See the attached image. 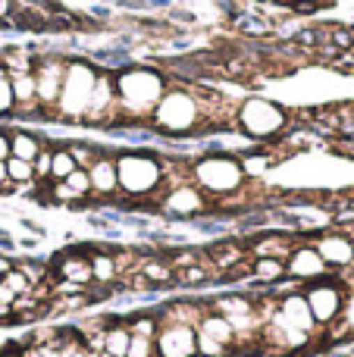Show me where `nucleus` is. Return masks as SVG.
Returning <instances> with one entry per match:
<instances>
[{
  "label": "nucleus",
  "instance_id": "1",
  "mask_svg": "<svg viewBox=\"0 0 354 357\" xmlns=\"http://www.w3.org/2000/svg\"><path fill=\"white\" fill-rule=\"evenodd\" d=\"M113 82H116V100L123 123L129 126H148L160 98L169 88L167 73L157 66H148V63H132V66L119 69V73H113Z\"/></svg>",
  "mask_w": 354,
  "mask_h": 357
},
{
  "label": "nucleus",
  "instance_id": "2",
  "mask_svg": "<svg viewBox=\"0 0 354 357\" xmlns=\"http://www.w3.org/2000/svg\"><path fill=\"white\" fill-rule=\"evenodd\" d=\"M198 85V82H194ZM194 85H182V82H169L167 94L160 98L154 116L148 126H154L160 135L173 138V142H192V138L204 135V110Z\"/></svg>",
  "mask_w": 354,
  "mask_h": 357
},
{
  "label": "nucleus",
  "instance_id": "3",
  "mask_svg": "<svg viewBox=\"0 0 354 357\" xmlns=\"http://www.w3.org/2000/svg\"><path fill=\"white\" fill-rule=\"evenodd\" d=\"M98 73L100 69L91 60L69 56L63 88H60V100H56V110H54L56 126H82L88 100H91V91H94V82H98Z\"/></svg>",
  "mask_w": 354,
  "mask_h": 357
},
{
  "label": "nucleus",
  "instance_id": "4",
  "mask_svg": "<svg viewBox=\"0 0 354 357\" xmlns=\"http://www.w3.org/2000/svg\"><path fill=\"white\" fill-rule=\"evenodd\" d=\"M192 185L201 191V195H207V201L213 204L226 195L242 191L245 185H248V178H245L236 157H232L229 151H223V154H198L194 157L192 160Z\"/></svg>",
  "mask_w": 354,
  "mask_h": 357
},
{
  "label": "nucleus",
  "instance_id": "5",
  "mask_svg": "<svg viewBox=\"0 0 354 357\" xmlns=\"http://www.w3.org/2000/svg\"><path fill=\"white\" fill-rule=\"evenodd\" d=\"M292 126V113L267 98H245L236 110V129L254 144L276 142Z\"/></svg>",
  "mask_w": 354,
  "mask_h": 357
},
{
  "label": "nucleus",
  "instance_id": "6",
  "mask_svg": "<svg viewBox=\"0 0 354 357\" xmlns=\"http://www.w3.org/2000/svg\"><path fill=\"white\" fill-rule=\"evenodd\" d=\"M66 63H69L66 54H60V50H47V47H41V54H38V60H35L38 107H41V119H44V123H54V110H56V100H60Z\"/></svg>",
  "mask_w": 354,
  "mask_h": 357
},
{
  "label": "nucleus",
  "instance_id": "7",
  "mask_svg": "<svg viewBox=\"0 0 354 357\" xmlns=\"http://www.w3.org/2000/svg\"><path fill=\"white\" fill-rule=\"evenodd\" d=\"M123 123V113H119V100H116V82H113V73L100 69L98 82H94L91 100H88L85 119H82V129H110V126Z\"/></svg>",
  "mask_w": 354,
  "mask_h": 357
},
{
  "label": "nucleus",
  "instance_id": "8",
  "mask_svg": "<svg viewBox=\"0 0 354 357\" xmlns=\"http://www.w3.org/2000/svg\"><path fill=\"white\" fill-rule=\"evenodd\" d=\"M151 213L167 216V220H198V216L210 213V201L194 185H176V188H167L157 195Z\"/></svg>",
  "mask_w": 354,
  "mask_h": 357
},
{
  "label": "nucleus",
  "instance_id": "9",
  "mask_svg": "<svg viewBox=\"0 0 354 357\" xmlns=\"http://www.w3.org/2000/svg\"><path fill=\"white\" fill-rule=\"evenodd\" d=\"M301 295H305L307 307H311L314 320H317L320 329H326L330 323L339 320V314H342V304H345V285L339 282L336 276H326L320 279V282H311L301 289Z\"/></svg>",
  "mask_w": 354,
  "mask_h": 357
},
{
  "label": "nucleus",
  "instance_id": "10",
  "mask_svg": "<svg viewBox=\"0 0 354 357\" xmlns=\"http://www.w3.org/2000/svg\"><path fill=\"white\" fill-rule=\"evenodd\" d=\"M286 276L295 279V282H301V285H311V282H320V279L332 276V270L323 264L317 248H314L311 241L301 238L298 248L292 251V257L286 260Z\"/></svg>",
  "mask_w": 354,
  "mask_h": 357
},
{
  "label": "nucleus",
  "instance_id": "11",
  "mask_svg": "<svg viewBox=\"0 0 354 357\" xmlns=\"http://www.w3.org/2000/svg\"><path fill=\"white\" fill-rule=\"evenodd\" d=\"M248 254L251 257H273V260H282L286 264L292 257V251L298 248L301 235L295 232H286V229H261V232L248 235Z\"/></svg>",
  "mask_w": 354,
  "mask_h": 357
},
{
  "label": "nucleus",
  "instance_id": "12",
  "mask_svg": "<svg viewBox=\"0 0 354 357\" xmlns=\"http://www.w3.org/2000/svg\"><path fill=\"white\" fill-rule=\"evenodd\" d=\"M311 245L317 248V254L323 257V264L330 266L332 273L345 270V266L354 264V238H348V235L336 232V229H323V232H317L311 238Z\"/></svg>",
  "mask_w": 354,
  "mask_h": 357
},
{
  "label": "nucleus",
  "instance_id": "13",
  "mask_svg": "<svg viewBox=\"0 0 354 357\" xmlns=\"http://www.w3.org/2000/svg\"><path fill=\"white\" fill-rule=\"evenodd\" d=\"M50 276L63 279V282L82 285V289H91L94 276H91V264H88V251H79V248L60 251L50 260Z\"/></svg>",
  "mask_w": 354,
  "mask_h": 357
},
{
  "label": "nucleus",
  "instance_id": "14",
  "mask_svg": "<svg viewBox=\"0 0 354 357\" xmlns=\"http://www.w3.org/2000/svg\"><path fill=\"white\" fill-rule=\"evenodd\" d=\"M88 178H91V197L94 201H107L119 197V176H116V151H100V157L88 167Z\"/></svg>",
  "mask_w": 354,
  "mask_h": 357
},
{
  "label": "nucleus",
  "instance_id": "15",
  "mask_svg": "<svg viewBox=\"0 0 354 357\" xmlns=\"http://www.w3.org/2000/svg\"><path fill=\"white\" fill-rule=\"evenodd\" d=\"M154 348H157V357H198L194 329L179 326V323H163V326L157 329Z\"/></svg>",
  "mask_w": 354,
  "mask_h": 357
},
{
  "label": "nucleus",
  "instance_id": "16",
  "mask_svg": "<svg viewBox=\"0 0 354 357\" xmlns=\"http://www.w3.org/2000/svg\"><path fill=\"white\" fill-rule=\"evenodd\" d=\"M276 317H279L282 323H288L292 329H301V333L314 335V339H320V333H323V329L317 326V320H314V314H311V307H307V301H305V295H301V291L279 295Z\"/></svg>",
  "mask_w": 354,
  "mask_h": 357
},
{
  "label": "nucleus",
  "instance_id": "17",
  "mask_svg": "<svg viewBox=\"0 0 354 357\" xmlns=\"http://www.w3.org/2000/svg\"><path fill=\"white\" fill-rule=\"evenodd\" d=\"M207 257H210L213 270L226 273V270H232L236 264H242L245 257H251V254H248V241H245V238H217L210 248H207Z\"/></svg>",
  "mask_w": 354,
  "mask_h": 357
},
{
  "label": "nucleus",
  "instance_id": "18",
  "mask_svg": "<svg viewBox=\"0 0 354 357\" xmlns=\"http://www.w3.org/2000/svg\"><path fill=\"white\" fill-rule=\"evenodd\" d=\"M229 29L242 38H254V41L276 38V22H270L263 13H254V10H245V13H238V16H232Z\"/></svg>",
  "mask_w": 354,
  "mask_h": 357
},
{
  "label": "nucleus",
  "instance_id": "19",
  "mask_svg": "<svg viewBox=\"0 0 354 357\" xmlns=\"http://www.w3.org/2000/svg\"><path fill=\"white\" fill-rule=\"evenodd\" d=\"M38 54H41V44H6V47H0V63H3L6 75L31 73Z\"/></svg>",
  "mask_w": 354,
  "mask_h": 357
},
{
  "label": "nucleus",
  "instance_id": "20",
  "mask_svg": "<svg viewBox=\"0 0 354 357\" xmlns=\"http://www.w3.org/2000/svg\"><path fill=\"white\" fill-rule=\"evenodd\" d=\"M88 264H91L94 285H104V289H113V291H116L119 270H116V260H113V251H110V248H98V251H88Z\"/></svg>",
  "mask_w": 354,
  "mask_h": 357
},
{
  "label": "nucleus",
  "instance_id": "21",
  "mask_svg": "<svg viewBox=\"0 0 354 357\" xmlns=\"http://www.w3.org/2000/svg\"><path fill=\"white\" fill-rule=\"evenodd\" d=\"M138 273L151 282V289H169L176 279V270L163 260V254H144L141 264H138Z\"/></svg>",
  "mask_w": 354,
  "mask_h": 357
},
{
  "label": "nucleus",
  "instance_id": "22",
  "mask_svg": "<svg viewBox=\"0 0 354 357\" xmlns=\"http://www.w3.org/2000/svg\"><path fill=\"white\" fill-rule=\"evenodd\" d=\"M44 144H47V138L35 135V132H25V129L10 132V157H19V160L35 163V157L44 151Z\"/></svg>",
  "mask_w": 354,
  "mask_h": 357
},
{
  "label": "nucleus",
  "instance_id": "23",
  "mask_svg": "<svg viewBox=\"0 0 354 357\" xmlns=\"http://www.w3.org/2000/svg\"><path fill=\"white\" fill-rule=\"evenodd\" d=\"M85 60H91L94 66L107 69V73H119V69L132 66L135 56H132V50H125V47H94V50H88Z\"/></svg>",
  "mask_w": 354,
  "mask_h": 357
},
{
  "label": "nucleus",
  "instance_id": "24",
  "mask_svg": "<svg viewBox=\"0 0 354 357\" xmlns=\"http://www.w3.org/2000/svg\"><path fill=\"white\" fill-rule=\"evenodd\" d=\"M286 276V264L273 257H251V285H276Z\"/></svg>",
  "mask_w": 354,
  "mask_h": 357
},
{
  "label": "nucleus",
  "instance_id": "25",
  "mask_svg": "<svg viewBox=\"0 0 354 357\" xmlns=\"http://www.w3.org/2000/svg\"><path fill=\"white\" fill-rule=\"evenodd\" d=\"M198 333L210 335V339H217L220 345H226V348H232V345H236V333H232L229 320H226V317H220V314H213V310H207V314L201 317V323H198Z\"/></svg>",
  "mask_w": 354,
  "mask_h": 357
},
{
  "label": "nucleus",
  "instance_id": "26",
  "mask_svg": "<svg viewBox=\"0 0 354 357\" xmlns=\"http://www.w3.org/2000/svg\"><path fill=\"white\" fill-rule=\"evenodd\" d=\"M220 273L213 270V266H185V270H176V279L173 285H179V289H204V285H213V279H217Z\"/></svg>",
  "mask_w": 354,
  "mask_h": 357
},
{
  "label": "nucleus",
  "instance_id": "27",
  "mask_svg": "<svg viewBox=\"0 0 354 357\" xmlns=\"http://www.w3.org/2000/svg\"><path fill=\"white\" fill-rule=\"evenodd\" d=\"M129 326H125L123 320H116L113 326H107L104 333V351L107 354H116V357H125V351H129Z\"/></svg>",
  "mask_w": 354,
  "mask_h": 357
},
{
  "label": "nucleus",
  "instance_id": "28",
  "mask_svg": "<svg viewBox=\"0 0 354 357\" xmlns=\"http://www.w3.org/2000/svg\"><path fill=\"white\" fill-rule=\"evenodd\" d=\"M63 148L72 154L75 167H82V169L91 167V163L100 157V151H104V148H98V144H91V142H63Z\"/></svg>",
  "mask_w": 354,
  "mask_h": 357
},
{
  "label": "nucleus",
  "instance_id": "29",
  "mask_svg": "<svg viewBox=\"0 0 354 357\" xmlns=\"http://www.w3.org/2000/svg\"><path fill=\"white\" fill-rule=\"evenodd\" d=\"M75 169V160L63 144H54V154H50V182H63L69 173Z\"/></svg>",
  "mask_w": 354,
  "mask_h": 357
},
{
  "label": "nucleus",
  "instance_id": "30",
  "mask_svg": "<svg viewBox=\"0 0 354 357\" xmlns=\"http://www.w3.org/2000/svg\"><path fill=\"white\" fill-rule=\"evenodd\" d=\"M192 226L198 229L201 235H210V238H226V235H229V222H226L223 216H213V213L192 220Z\"/></svg>",
  "mask_w": 354,
  "mask_h": 357
},
{
  "label": "nucleus",
  "instance_id": "31",
  "mask_svg": "<svg viewBox=\"0 0 354 357\" xmlns=\"http://www.w3.org/2000/svg\"><path fill=\"white\" fill-rule=\"evenodd\" d=\"M125 326H129V335H144V339H157V329H160V323H157L154 314H135L132 320H125Z\"/></svg>",
  "mask_w": 354,
  "mask_h": 357
},
{
  "label": "nucleus",
  "instance_id": "32",
  "mask_svg": "<svg viewBox=\"0 0 354 357\" xmlns=\"http://www.w3.org/2000/svg\"><path fill=\"white\" fill-rule=\"evenodd\" d=\"M6 176H10V182L19 188V185L35 182V167H31L29 160H19V157H10V160H6Z\"/></svg>",
  "mask_w": 354,
  "mask_h": 357
},
{
  "label": "nucleus",
  "instance_id": "33",
  "mask_svg": "<svg viewBox=\"0 0 354 357\" xmlns=\"http://www.w3.org/2000/svg\"><path fill=\"white\" fill-rule=\"evenodd\" d=\"M13 266H16L19 273H25V279H29L31 285L47 282V276H50V266L41 264V260H13Z\"/></svg>",
  "mask_w": 354,
  "mask_h": 357
},
{
  "label": "nucleus",
  "instance_id": "34",
  "mask_svg": "<svg viewBox=\"0 0 354 357\" xmlns=\"http://www.w3.org/2000/svg\"><path fill=\"white\" fill-rule=\"evenodd\" d=\"M194 345H198V357H229V354H232V348L220 345L217 339H210V335L198 333V329H194Z\"/></svg>",
  "mask_w": 354,
  "mask_h": 357
},
{
  "label": "nucleus",
  "instance_id": "35",
  "mask_svg": "<svg viewBox=\"0 0 354 357\" xmlns=\"http://www.w3.org/2000/svg\"><path fill=\"white\" fill-rule=\"evenodd\" d=\"M50 154H54V142H47L44 144V151L35 157V182H41V185H47L50 182Z\"/></svg>",
  "mask_w": 354,
  "mask_h": 357
},
{
  "label": "nucleus",
  "instance_id": "36",
  "mask_svg": "<svg viewBox=\"0 0 354 357\" xmlns=\"http://www.w3.org/2000/svg\"><path fill=\"white\" fill-rule=\"evenodd\" d=\"M125 357H157L154 339H144V335H132L129 339V351Z\"/></svg>",
  "mask_w": 354,
  "mask_h": 357
},
{
  "label": "nucleus",
  "instance_id": "37",
  "mask_svg": "<svg viewBox=\"0 0 354 357\" xmlns=\"http://www.w3.org/2000/svg\"><path fill=\"white\" fill-rule=\"evenodd\" d=\"M3 285L13 291V295H25V291H31V289H35V285H31L29 279H25V273H19L16 266H13V270L3 276Z\"/></svg>",
  "mask_w": 354,
  "mask_h": 357
},
{
  "label": "nucleus",
  "instance_id": "38",
  "mask_svg": "<svg viewBox=\"0 0 354 357\" xmlns=\"http://www.w3.org/2000/svg\"><path fill=\"white\" fill-rule=\"evenodd\" d=\"M13 110H16V104H13L10 75H3V79H0V119H3V116H10V119H13Z\"/></svg>",
  "mask_w": 354,
  "mask_h": 357
},
{
  "label": "nucleus",
  "instance_id": "39",
  "mask_svg": "<svg viewBox=\"0 0 354 357\" xmlns=\"http://www.w3.org/2000/svg\"><path fill=\"white\" fill-rule=\"evenodd\" d=\"M167 16H169V22L179 25V29H192V25L198 22V13L182 10V6H176V3H173V10H167Z\"/></svg>",
  "mask_w": 354,
  "mask_h": 357
},
{
  "label": "nucleus",
  "instance_id": "40",
  "mask_svg": "<svg viewBox=\"0 0 354 357\" xmlns=\"http://www.w3.org/2000/svg\"><path fill=\"white\" fill-rule=\"evenodd\" d=\"M16 357H60V351L54 345H31V342H25L16 351Z\"/></svg>",
  "mask_w": 354,
  "mask_h": 357
},
{
  "label": "nucleus",
  "instance_id": "41",
  "mask_svg": "<svg viewBox=\"0 0 354 357\" xmlns=\"http://www.w3.org/2000/svg\"><path fill=\"white\" fill-rule=\"evenodd\" d=\"M339 320L345 323V329H348L351 339H354V291H351V295H345V304H342V314H339Z\"/></svg>",
  "mask_w": 354,
  "mask_h": 357
},
{
  "label": "nucleus",
  "instance_id": "42",
  "mask_svg": "<svg viewBox=\"0 0 354 357\" xmlns=\"http://www.w3.org/2000/svg\"><path fill=\"white\" fill-rule=\"evenodd\" d=\"M88 16H91L94 22H100V25H104V29H107V22H110V19H113V10H110V6H104V3H94Z\"/></svg>",
  "mask_w": 354,
  "mask_h": 357
},
{
  "label": "nucleus",
  "instance_id": "43",
  "mask_svg": "<svg viewBox=\"0 0 354 357\" xmlns=\"http://www.w3.org/2000/svg\"><path fill=\"white\" fill-rule=\"evenodd\" d=\"M13 191H16V185L6 176V163H0V195H13Z\"/></svg>",
  "mask_w": 354,
  "mask_h": 357
},
{
  "label": "nucleus",
  "instance_id": "44",
  "mask_svg": "<svg viewBox=\"0 0 354 357\" xmlns=\"http://www.w3.org/2000/svg\"><path fill=\"white\" fill-rule=\"evenodd\" d=\"M10 160V132L0 129V163Z\"/></svg>",
  "mask_w": 354,
  "mask_h": 357
},
{
  "label": "nucleus",
  "instance_id": "45",
  "mask_svg": "<svg viewBox=\"0 0 354 357\" xmlns=\"http://www.w3.org/2000/svg\"><path fill=\"white\" fill-rule=\"evenodd\" d=\"M13 10H16V0H0V25L10 22Z\"/></svg>",
  "mask_w": 354,
  "mask_h": 357
},
{
  "label": "nucleus",
  "instance_id": "46",
  "mask_svg": "<svg viewBox=\"0 0 354 357\" xmlns=\"http://www.w3.org/2000/svg\"><path fill=\"white\" fill-rule=\"evenodd\" d=\"M22 229H25V232H35V238H44V226H38V222L29 220V216L22 220Z\"/></svg>",
  "mask_w": 354,
  "mask_h": 357
},
{
  "label": "nucleus",
  "instance_id": "47",
  "mask_svg": "<svg viewBox=\"0 0 354 357\" xmlns=\"http://www.w3.org/2000/svg\"><path fill=\"white\" fill-rule=\"evenodd\" d=\"M0 248H3V251H16V238H13L6 229H0Z\"/></svg>",
  "mask_w": 354,
  "mask_h": 357
},
{
  "label": "nucleus",
  "instance_id": "48",
  "mask_svg": "<svg viewBox=\"0 0 354 357\" xmlns=\"http://www.w3.org/2000/svg\"><path fill=\"white\" fill-rule=\"evenodd\" d=\"M148 10H173V0H148Z\"/></svg>",
  "mask_w": 354,
  "mask_h": 357
},
{
  "label": "nucleus",
  "instance_id": "49",
  "mask_svg": "<svg viewBox=\"0 0 354 357\" xmlns=\"http://www.w3.org/2000/svg\"><path fill=\"white\" fill-rule=\"evenodd\" d=\"M13 298L16 295H13V291L3 285V279H0V304H13Z\"/></svg>",
  "mask_w": 354,
  "mask_h": 357
},
{
  "label": "nucleus",
  "instance_id": "50",
  "mask_svg": "<svg viewBox=\"0 0 354 357\" xmlns=\"http://www.w3.org/2000/svg\"><path fill=\"white\" fill-rule=\"evenodd\" d=\"M10 270H13V260L0 254V279H3V276H6V273H10Z\"/></svg>",
  "mask_w": 354,
  "mask_h": 357
},
{
  "label": "nucleus",
  "instance_id": "51",
  "mask_svg": "<svg viewBox=\"0 0 354 357\" xmlns=\"http://www.w3.org/2000/svg\"><path fill=\"white\" fill-rule=\"evenodd\" d=\"M10 320H13L10 304H0V323H10Z\"/></svg>",
  "mask_w": 354,
  "mask_h": 357
},
{
  "label": "nucleus",
  "instance_id": "52",
  "mask_svg": "<svg viewBox=\"0 0 354 357\" xmlns=\"http://www.w3.org/2000/svg\"><path fill=\"white\" fill-rule=\"evenodd\" d=\"M38 245V238H22V241H16V248H35Z\"/></svg>",
  "mask_w": 354,
  "mask_h": 357
},
{
  "label": "nucleus",
  "instance_id": "53",
  "mask_svg": "<svg viewBox=\"0 0 354 357\" xmlns=\"http://www.w3.org/2000/svg\"><path fill=\"white\" fill-rule=\"evenodd\" d=\"M98 357H116V354H107V351H100V354H98Z\"/></svg>",
  "mask_w": 354,
  "mask_h": 357
},
{
  "label": "nucleus",
  "instance_id": "54",
  "mask_svg": "<svg viewBox=\"0 0 354 357\" xmlns=\"http://www.w3.org/2000/svg\"><path fill=\"white\" fill-rule=\"evenodd\" d=\"M351 35H354V25H351Z\"/></svg>",
  "mask_w": 354,
  "mask_h": 357
}]
</instances>
